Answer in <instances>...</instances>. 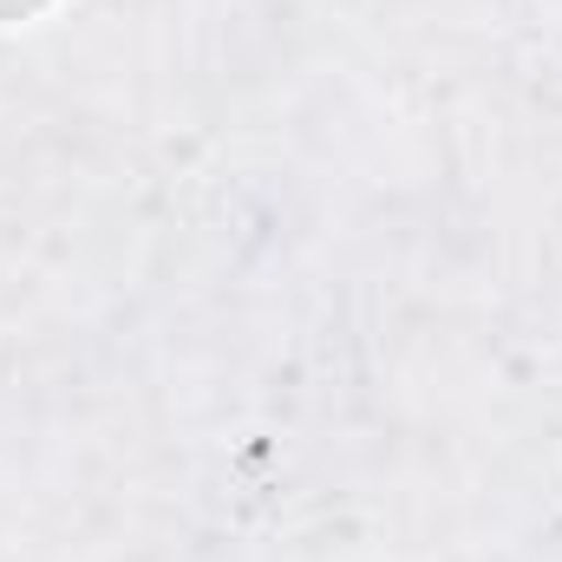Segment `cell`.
I'll return each instance as SVG.
<instances>
[{
  "label": "cell",
  "mask_w": 562,
  "mask_h": 562,
  "mask_svg": "<svg viewBox=\"0 0 562 562\" xmlns=\"http://www.w3.org/2000/svg\"><path fill=\"white\" fill-rule=\"evenodd\" d=\"M59 0H0V26H26V20H40V13H53Z\"/></svg>",
  "instance_id": "cell-1"
}]
</instances>
